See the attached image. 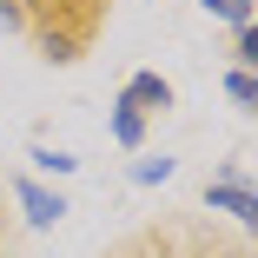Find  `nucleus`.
<instances>
[{
	"label": "nucleus",
	"instance_id": "obj_1",
	"mask_svg": "<svg viewBox=\"0 0 258 258\" xmlns=\"http://www.w3.org/2000/svg\"><path fill=\"white\" fill-rule=\"evenodd\" d=\"M159 106H172V86H166L159 73H133L126 93H119V113H113V139H119V146H139L146 113H159Z\"/></svg>",
	"mask_w": 258,
	"mask_h": 258
},
{
	"label": "nucleus",
	"instance_id": "obj_2",
	"mask_svg": "<svg viewBox=\"0 0 258 258\" xmlns=\"http://www.w3.org/2000/svg\"><path fill=\"white\" fill-rule=\"evenodd\" d=\"M20 205H27V219H33V225H53V219L67 212V199H53V192H40L33 179H20Z\"/></svg>",
	"mask_w": 258,
	"mask_h": 258
},
{
	"label": "nucleus",
	"instance_id": "obj_3",
	"mask_svg": "<svg viewBox=\"0 0 258 258\" xmlns=\"http://www.w3.org/2000/svg\"><path fill=\"white\" fill-rule=\"evenodd\" d=\"M205 205H219V212H232V219H251V192L245 185H212Z\"/></svg>",
	"mask_w": 258,
	"mask_h": 258
},
{
	"label": "nucleus",
	"instance_id": "obj_4",
	"mask_svg": "<svg viewBox=\"0 0 258 258\" xmlns=\"http://www.w3.org/2000/svg\"><path fill=\"white\" fill-rule=\"evenodd\" d=\"M212 14H225V20H238V27H251V0H205Z\"/></svg>",
	"mask_w": 258,
	"mask_h": 258
},
{
	"label": "nucleus",
	"instance_id": "obj_5",
	"mask_svg": "<svg viewBox=\"0 0 258 258\" xmlns=\"http://www.w3.org/2000/svg\"><path fill=\"white\" fill-rule=\"evenodd\" d=\"M133 179H139V185H159V179H172V159H146Z\"/></svg>",
	"mask_w": 258,
	"mask_h": 258
},
{
	"label": "nucleus",
	"instance_id": "obj_6",
	"mask_svg": "<svg viewBox=\"0 0 258 258\" xmlns=\"http://www.w3.org/2000/svg\"><path fill=\"white\" fill-rule=\"evenodd\" d=\"M225 86H232V99H238V106H251V99H258V86H251V73H245V67H238Z\"/></svg>",
	"mask_w": 258,
	"mask_h": 258
}]
</instances>
